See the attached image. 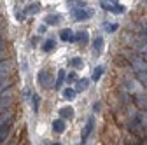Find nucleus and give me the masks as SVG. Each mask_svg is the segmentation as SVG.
Listing matches in <instances>:
<instances>
[{"instance_id": "2", "label": "nucleus", "mask_w": 147, "mask_h": 145, "mask_svg": "<svg viewBox=\"0 0 147 145\" xmlns=\"http://www.w3.org/2000/svg\"><path fill=\"white\" fill-rule=\"evenodd\" d=\"M102 7L105 11H110V12H124V7L123 5L112 4V2H109V0H102Z\"/></svg>"}, {"instance_id": "38", "label": "nucleus", "mask_w": 147, "mask_h": 145, "mask_svg": "<svg viewBox=\"0 0 147 145\" xmlns=\"http://www.w3.org/2000/svg\"><path fill=\"white\" fill-rule=\"evenodd\" d=\"M145 63H147V54H145Z\"/></svg>"}, {"instance_id": "9", "label": "nucleus", "mask_w": 147, "mask_h": 145, "mask_svg": "<svg viewBox=\"0 0 147 145\" xmlns=\"http://www.w3.org/2000/svg\"><path fill=\"white\" fill-rule=\"evenodd\" d=\"M102 49H103V39H102V37H96L95 42H93V52H95V54H100Z\"/></svg>"}, {"instance_id": "6", "label": "nucleus", "mask_w": 147, "mask_h": 145, "mask_svg": "<svg viewBox=\"0 0 147 145\" xmlns=\"http://www.w3.org/2000/svg\"><path fill=\"white\" fill-rule=\"evenodd\" d=\"M11 103V95L9 93H4V95H0V112L5 110V107Z\"/></svg>"}, {"instance_id": "26", "label": "nucleus", "mask_w": 147, "mask_h": 145, "mask_svg": "<svg viewBox=\"0 0 147 145\" xmlns=\"http://www.w3.org/2000/svg\"><path fill=\"white\" fill-rule=\"evenodd\" d=\"M138 122L142 126H147V112H140L138 114Z\"/></svg>"}, {"instance_id": "14", "label": "nucleus", "mask_w": 147, "mask_h": 145, "mask_svg": "<svg viewBox=\"0 0 147 145\" xmlns=\"http://www.w3.org/2000/svg\"><path fill=\"white\" fill-rule=\"evenodd\" d=\"M54 47H56V42H54L53 39H47V40L44 42V46H42V49H44L46 52H51Z\"/></svg>"}, {"instance_id": "23", "label": "nucleus", "mask_w": 147, "mask_h": 145, "mask_svg": "<svg viewBox=\"0 0 147 145\" xmlns=\"http://www.w3.org/2000/svg\"><path fill=\"white\" fill-rule=\"evenodd\" d=\"M131 131H133V133H137V135H140V131H142V124H140L138 121L131 122Z\"/></svg>"}, {"instance_id": "21", "label": "nucleus", "mask_w": 147, "mask_h": 145, "mask_svg": "<svg viewBox=\"0 0 147 145\" xmlns=\"http://www.w3.org/2000/svg\"><path fill=\"white\" fill-rule=\"evenodd\" d=\"M63 81H65V70H60L58 72V81H56V87H61V84H63Z\"/></svg>"}, {"instance_id": "37", "label": "nucleus", "mask_w": 147, "mask_h": 145, "mask_svg": "<svg viewBox=\"0 0 147 145\" xmlns=\"http://www.w3.org/2000/svg\"><path fill=\"white\" fill-rule=\"evenodd\" d=\"M51 145H61V143H51Z\"/></svg>"}, {"instance_id": "10", "label": "nucleus", "mask_w": 147, "mask_h": 145, "mask_svg": "<svg viewBox=\"0 0 147 145\" xmlns=\"http://www.w3.org/2000/svg\"><path fill=\"white\" fill-rule=\"evenodd\" d=\"M9 70H11V63L9 61H2V63H0V79H4L9 74Z\"/></svg>"}, {"instance_id": "32", "label": "nucleus", "mask_w": 147, "mask_h": 145, "mask_svg": "<svg viewBox=\"0 0 147 145\" xmlns=\"http://www.w3.org/2000/svg\"><path fill=\"white\" fill-rule=\"evenodd\" d=\"M46 30H47V28H46V25H42V26H40V28H39V32H40V33H44V32H46Z\"/></svg>"}, {"instance_id": "22", "label": "nucleus", "mask_w": 147, "mask_h": 145, "mask_svg": "<svg viewBox=\"0 0 147 145\" xmlns=\"http://www.w3.org/2000/svg\"><path fill=\"white\" fill-rule=\"evenodd\" d=\"M9 117H11V114H9V112H4V110L0 112V126H4V124L9 121Z\"/></svg>"}, {"instance_id": "7", "label": "nucleus", "mask_w": 147, "mask_h": 145, "mask_svg": "<svg viewBox=\"0 0 147 145\" xmlns=\"http://www.w3.org/2000/svg\"><path fill=\"white\" fill-rule=\"evenodd\" d=\"M74 40L79 42V44H86V42H88V32H84V30L77 32V33H76V37H74Z\"/></svg>"}, {"instance_id": "4", "label": "nucleus", "mask_w": 147, "mask_h": 145, "mask_svg": "<svg viewBox=\"0 0 147 145\" xmlns=\"http://www.w3.org/2000/svg\"><path fill=\"white\" fill-rule=\"evenodd\" d=\"M93 128H95V119H93V117H89V119H88V122H86V128H84V130H82V133H81V138H82V140H86V138L89 136V133L93 131Z\"/></svg>"}, {"instance_id": "27", "label": "nucleus", "mask_w": 147, "mask_h": 145, "mask_svg": "<svg viewBox=\"0 0 147 145\" xmlns=\"http://www.w3.org/2000/svg\"><path fill=\"white\" fill-rule=\"evenodd\" d=\"M33 98V110L35 112H39V103H40V96L39 95H35V96H32Z\"/></svg>"}, {"instance_id": "30", "label": "nucleus", "mask_w": 147, "mask_h": 145, "mask_svg": "<svg viewBox=\"0 0 147 145\" xmlns=\"http://www.w3.org/2000/svg\"><path fill=\"white\" fill-rule=\"evenodd\" d=\"M138 51H140V52H145V54H147V42L140 44V46H138Z\"/></svg>"}, {"instance_id": "35", "label": "nucleus", "mask_w": 147, "mask_h": 145, "mask_svg": "<svg viewBox=\"0 0 147 145\" xmlns=\"http://www.w3.org/2000/svg\"><path fill=\"white\" fill-rule=\"evenodd\" d=\"M109 2H112V4H117V0H109Z\"/></svg>"}, {"instance_id": "8", "label": "nucleus", "mask_w": 147, "mask_h": 145, "mask_svg": "<svg viewBox=\"0 0 147 145\" xmlns=\"http://www.w3.org/2000/svg\"><path fill=\"white\" fill-rule=\"evenodd\" d=\"M60 115H61L63 119H72V117H74V108H72V107H63V108H60Z\"/></svg>"}, {"instance_id": "40", "label": "nucleus", "mask_w": 147, "mask_h": 145, "mask_svg": "<svg viewBox=\"0 0 147 145\" xmlns=\"http://www.w3.org/2000/svg\"><path fill=\"white\" fill-rule=\"evenodd\" d=\"M144 2H147V0H144Z\"/></svg>"}, {"instance_id": "5", "label": "nucleus", "mask_w": 147, "mask_h": 145, "mask_svg": "<svg viewBox=\"0 0 147 145\" xmlns=\"http://www.w3.org/2000/svg\"><path fill=\"white\" fill-rule=\"evenodd\" d=\"M65 128H67V126H65V121L63 119H56V121L53 122V130L56 131V133H63Z\"/></svg>"}, {"instance_id": "15", "label": "nucleus", "mask_w": 147, "mask_h": 145, "mask_svg": "<svg viewBox=\"0 0 147 145\" xmlns=\"http://www.w3.org/2000/svg\"><path fill=\"white\" fill-rule=\"evenodd\" d=\"M11 131V126H9V122H5L4 126H0V142H2L5 136H7V133Z\"/></svg>"}, {"instance_id": "20", "label": "nucleus", "mask_w": 147, "mask_h": 145, "mask_svg": "<svg viewBox=\"0 0 147 145\" xmlns=\"http://www.w3.org/2000/svg\"><path fill=\"white\" fill-rule=\"evenodd\" d=\"M102 74H103V66H96L93 70V81H98L102 77Z\"/></svg>"}, {"instance_id": "12", "label": "nucleus", "mask_w": 147, "mask_h": 145, "mask_svg": "<svg viewBox=\"0 0 147 145\" xmlns=\"http://www.w3.org/2000/svg\"><path fill=\"white\" fill-rule=\"evenodd\" d=\"M88 84H89V81H88V79H81V81L76 84V89H74V91H76V93H81V91H84V89L88 87Z\"/></svg>"}, {"instance_id": "33", "label": "nucleus", "mask_w": 147, "mask_h": 145, "mask_svg": "<svg viewBox=\"0 0 147 145\" xmlns=\"http://www.w3.org/2000/svg\"><path fill=\"white\" fill-rule=\"evenodd\" d=\"M140 145H147V140H142V142H140Z\"/></svg>"}, {"instance_id": "1", "label": "nucleus", "mask_w": 147, "mask_h": 145, "mask_svg": "<svg viewBox=\"0 0 147 145\" xmlns=\"http://www.w3.org/2000/svg\"><path fill=\"white\" fill-rule=\"evenodd\" d=\"M74 19H77V21H86L89 19L91 16L95 14L93 9H88V7H79V9H74Z\"/></svg>"}, {"instance_id": "29", "label": "nucleus", "mask_w": 147, "mask_h": 145, "mask_svg": "<svg viewBox=\"0 0 147 145\" xmlns=\"http://www.w3.org/2000/svg\"><path fill=\"white\" fill-rule=\"evenodd\" d=\"M70 63H72L74 66H82V60H81V58H74Z\"/></svg>"}, {"instance_id": "39", "label": "nucleus", "mask_w": 147, "mask_h": 145, "mask_svg": "<svg viewBox=\"0 0 147 145\" xmlns=\"http://www.w3.org/2000/svg\"><path fill=\"white\" fill-rule=\"evenodd\" d=\"M11 145H16V143H14V142H12V143H11Z\"/></svg>"}, {"instance_id": "25", "label": "nucleus", "mask_w": 147, "mask_h": 145, "mask_svg": "<svg viewBox=\"0 0 147 145\" xmlns=\"http://www.w3.org/2000/svg\"><path fill=\"white\" fill-rule=\"evenodd\" d=\"M103 28H105V32H109V33H112V32H116L117 25H116V23H105V25H103Z\"/></svg>"}, {"instance_id": "11", "label": "nucleus", "mask_w": 147, "mask_h": 145, "mask_svg": "<svg viewBox=\"0 0 147 145\" xmlns=\"http://www.w3.org/2000/svg\"><path fill=\"white\" fill-rule=\"evenodd\" d=\"M60 37H61V40H65V42H74V35H72L70 28H65V30L60 33Z\"/></svg>"}, {"instance_id": "36", "label": "nucleus", "mask_w": 147, "mask_h": 145, "mask_svg": "<svg viewBox=\"0 0 147 145\" xmlns=\"http://www.w3.org/2000/svg\"><path fill=\"white\" fill-rule=\"evenodd\" d=\"M144 26H145V30H147V19H145V21H144Z\"/></svg>"}, {"instance_id": "24", "label": "nucleus", "mask_w": 147, "mask_h": 145, "mask_svg": "<svg viewBox=\"0 0 147 145\" xmlns=\"http://www.w3.org/2000/svg\"><path fill=\"white\" fill-rule=\"evenodd\" d=\"M135 101H137V105L142 107V108L147 107V96H138V98H135Z\"/></svg>"}, {"instance_id": "16", "label": "nucleus", "mask_w": 147, "mask_h": 145, "mask_svg": "<svg viewBox=\"0 0 147 145\" xmlns=\"http://www.w3.org/2000/svg\"><path fill=\"white\" fill-rule=\"evenodd\" d=\"M60 21H61V16L60 14H56V16H47L46 17V23L47 25H58Z\"/></svg>"}, {"instance_id": "17", "label": "nucleus", "mask_w": 147, "mask_h": 145, "mask_svg": "<svg viewBox=\"0 0 147 145\" xmlns=\"http://www.w3.org/2000/svg\"><path fill=\"white\" fill-rule=\"evenodd\" d=\"M63 98L65 100H74V98H76V91L70 89V87H65L63 89Z\"/></svg>"}, {"instance_id": "34", "label": "nucleus", "mask_w": 147, "mask_h": 145, "mask_svg": "<svg viewBox=\"0 0 147 145\" xmlns=\"http://www.w3.org/2000/svg\"><path fill=\"white\" fill-rule=\"evenodd\" d=\"M2 49H4V44H2V42H0V52H2Z\"/></svg>"}, {"instance_id": "13", "label": "nucleus", "mask_w": 147, "mask_h": 145, "mask_svg": "<svg viewBox=\"0 0 147 145\" xmlns=\"http://www.w3.org/2000/svg\"><path fill=\"white\" fill-rule=\"evenodd\" d=\"M137 81L144 86H147V70H138L137 72Z\"/></svg>"}, {"instance_id": "28", "label": "nucleus", "mask_w": 147, "mask_h": 145, "mask_svg": "<svg viewBox=\"0 0 147 145\" xmlns=\"http://www.w3.org/2000/svg\"><path fill=\"white\" fill-rule=\"evenodd\" d=\"M7 86H9V82L5 81V77H4V79H0V95H2V91H4Z\"/></svg>"}, {"instance_id": "31", "label": "nucleus", "mask_w": 147, "mask_h": 145, "mask_svg": "<svg viewBox=\"0 0 147 145\" xmlns=\"http://www.w3.org/2000/svg\"><path fill=\"white\" fill-rule=\"evenodd\" d=\"M142 40H144V42H147V32H144V33H142Z\"/></svg>"}, {"instance_id": "3", "label": "nucleus", "mask_w": 147, "mask_h": 145, "mask_svg": "<svg viewBox=\"0 0 147 145\" xmlns=\"http://www.w3.org/2000/svg\"><path fill=\"white\" fill-rule=\"evenodd\" d=\"M39 82L44 86V87H49L51 86V74L47 70H40L39 72Z\"/></svg>"}, {"instance_id": "19", "label": "nucleus", "mask_w": 147, "mask_h": 145, "mask_svg": "<svg viewBox=\"0 0 147 145\" xmlns=\"http://www.w3.org/2000/svg\"><path fill=\"white\" fill-rule=\"evenodd\" d=\"M131 63H133L135 66H138V70H145V66H147V65H145V61H142V60H140V58H137V56H135V58H131Z\"/></svg>"}, {"instance_id": "18", "label": "nucleus", "mask_w": 147, "mask_h": 145, "mask_svg": "<svg viewBox=\"0 0 147 145\" xmlns=\"http://www.w3.org/2000/svg\"><path fill=\"white\" fill-rule=\"evenodd\" d=\"M39 9H40L39 4H30V5L25 9V14H35V12H39Z\"/></svg>"}]
</instances>
